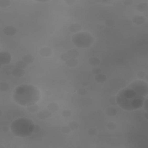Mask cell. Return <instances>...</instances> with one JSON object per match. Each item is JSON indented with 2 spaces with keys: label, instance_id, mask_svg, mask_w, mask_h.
<instances>
[{
  "label": "cell",
  "instance_id": "1",
  "mask_svg": "<svg viewBox=\"0 0 148 148\" xmlns=\"http://www.w3.org/2000/svg\"><path fill=\"white\" fill-rule=\"evenodd\" d=\"M13 97L17 104L22 106H28L36 104L40 99L41 94L38 87L24 84L16 87L13 91Z\"/></svg>",
  "mask_w": 148,
  "mask_h": 148
},
{
  "label": "cell",
  "instance_id": "2",
  "mask_svg": "<svg viewBox=\"0 0 148 148\" xmlns=\"http://www.w3.org/2000/svg\"><path fill=\"white\" fill-rule=\"evenodd\" d=\"M144 97L132 89L127 87L117 94L116 102L117 105L124 110L132 111L142 107L144 102Z\"/></svg>",
  "mask_w": 148,
  "mask_h": 148
},
{
  "label": "cell",
  "instance_id": "3",
  "mask_svg": "<svg viewBox=\"0 0 148 148\" xmlns=\"http://www.w3.org/2000/svg\"><path fill=\"white\" fill-rule=\"evenodd\" d=\"M34 125L35 124L31 120L21 117L13 122L11 125V129L15 136L27 137L33 133Z\"/></svg>",
  "mask_w": 148,
  "mask_h": 148
},
{
  "label": "cell",
  "instance_id": "4",
  "mask_svg": "<svg viewBox=\"0 0 148 148\" xmlns=\"http://www.w3.org/2000/svg\"><path fill=\"white\" fill-rule=\"evenodd\" d=\"M72 42L79 48H87L94 42V38L90 34L80 32L75 34L72 38Z\"/></svg>",
  "mask_w": 148,
  "mask_h": 148
},
{
  "label": "cell",
  "instance_id": "5",
  "mask_svg": "<svg viewBox=\"0 0 148 148\" xmlns=\"http://www.w3.org/2000/svg\"><path fill=\"white\" fill-rule=\"evenodd\" d=\"M128 87L132 89L134 91L142 96L147 95L148 93V83L141 80H135L128 85Z\"/></svg>",
  "mask_w": 148,
  "mask_h": 148
},
{
  "label": "cell",
  "instance_id": "6",
  "mask_svg": "<svg viewBox=\"0 0 148 148\" xmlns=\"http://www.w3.org/2000/svg\"><path fill=\"white\" fill-rule=\"evenodd\" d=\"M12 60L11 54L8 52L1 51L0 52V63L2 65H8Z\"/></svg>",
  "mask_w": 148,
  "mask_h": 148
},
{
  "label": "cell",
  "instance_id": "7",
  "mask_svg": "<svg viewBox=\"0 0 148 148\" xmlns=\"http://www.w3.org/2000/svg\"><path fill=\"white\" fill-rule=\"evenodd\" d=\"M52 115V112L47 109L38 112L37 114V117L41 120H45L51 117Z\"/></svg>",
  "mask_w": 148,
  "mask_h": 148
},
{
  "label": "cell",
  "instance_id": "8",
  "mask_svg": "<svg viewBox=\"0 0 148 148\" xmlns=\"http://www.w3.org/2000/svg\"><path fill=\"white\" fill-rule=\"evenodd\" d=\"M16 29L13 26H7L3 30L4 33L7 36H13L16 33Z\"/></svg>",
  "mask_w": 148,
  "mask_h": 148
},
{
  "label": "cell",
  "instance_id": "9",
  "mask_svg": "<svg viewBox=\"0 0 148 148\" xmlns=\"http://www.w3.org/2000/svg\"><path fill=\"white\" fill-rule=\"evenodd\" d=\"M132 21L134 24L137 25H141L146 21V17L141 15H137L132 18Z\"/></svg>",
  "mask_w": 148,
  "mask_h": 148
},
{
  "label": "cell",
  "instance_id": "10",
  "mask_svg": "<svg viewBox=\"0 0 148 148\" xmlns=\"http://www.w3.org/2000/svg\"><path fill=\"white\" fill-rule=\"evenodd\" d=\"M39 54L41 56L45 57H48L52 54V50L49 48H43L39 51Z\"/></svg>",
  "mask_w": 148,
  "mask_h": 148
},
{
  "label": "cell",
  "instance_id": "11",
  "mask_svg": "<svg viewBox=\"0 0 148 148\" xmlns=\"http://www.w3.org/2000/svg\"><path fill=\"white\" fill-rule=\"evenodd\" d=\"M82 29V27L78 23H72L69 26V30L73 33H78Z\"/></svg>",
  "mask_w": 148,
  "mask_h": 148
},
{
  "label": "cell",
  "instance_id": "12",
  "mask_svg": "<svg viewBox=\"0 0 148 148\" xmlns=\"http://www.w3.org/2000/svg\"><path fill=\"white\" fill-rule=\"evenodd\" d=\"M12 74L16 78H21L25 74V71L24 69H20V68H16L12 71Z\"/></svg>",
  "mask_w": 148,
  "mask_h": 148
},
{
  "label": "cell",
  "instance_id": "13",
  "mask_svg": "<svg viewBox=\"0 0 148 148\" xmlns=\"http://www.w3.org/2000/svg\"><path fill=\"white\" fill-rule=\"evenodd\" d=\"M117 110L116 108L113 106L108 107L105 110V113L108 116H114L117 114Z\"/></svg>",
  "mask_w": 148,
  "mask_h": 148
},
{
  "label": "cell",
  "instance_id": "14",
  "mask_svg": "<svg viewBox=\"0 0 148 148\" xmlns=\"http://www.w3.org/2000/svg\"><path fill=\"white\" fill-rule=\"evenodd\" d=\"M137 9L139 12H145L148 9V4L145 2H141L137 5Z\"/></svg>",
  "mask_w": 148,
  "mask_h": 148
},
{
  "label": "cell",
  "instance_id": "15",
  "mask_svg": "<svg viewBox=\"0 0 148 148\" xmlns=\"http://www.w3.org/2000/svg\"><path fill=\"white\" fill-rule=\"evenodd\" d=\"M65 64L68 67H75L77 66L79 64L78 60L76 58H69L67 61L65 62Z\"/></svg>",
  "mask_w": 148,
  "mask_h": 148
},
{
  "label": "cell",
  "instance_id": "16",
  "mask_svg": "<svg viewBox=\"0 0 148 148\" xmlns=\"http://www.w3.org/2000/svg\"><path fill=\"white\" fill-rule=\"evenodd\" d=\"M47 109H48L49 111L52 112H57L59 109V106H58V104L54 103V102H52V103L49 104L47 106Z\"/></svg>",
  "mask_w": 148,
  "mask_h": 148
},
{
  "label": "cell",
  "instance_id": "17",
  "mask_svg": "<svg viewBox=\"0 0 148 148\" xmlns=\"http://www.w3.org/2000/svg\"><path fill=\"white\" fill-rule=\"evenodd\" d=\"M22 60L23 61H24L26 64H31L34 63L35 58H34L33 56L30 55V54H26L22 57Z\"/></svg>",
  "mask_w": 148,
  "mask_h": 148
},
{
  "label": "cell",
  "instance_id": "18",
  "mask_svg": "<svg viewBox=\"0 0 148 148\" xmlns=\"http://www.w3.org/2000/svg\"><path fill=\"white\" fill-rule=\"evenodd\" d=\"M88 63L90 65H92V66H97L100 64V60L98 57H93L89 58Z\"/></svg>",
  "mask_w": 148,
  "mask_h": 148
},
{
  "label": "cell",
  "instance_id": "19",
  "mask_svg": "<svg viewBox=\"0 0 148 148\" xmlns=\"http://www.w3.org/2000/svg\"><path fill=\"white\" fill-rule=\"evenodd\" d=\"M95 80L97 83H104L106 80V76L104 74H98L95 75Z\"/></svg>",
  "mask_w": 148,
  "mask_h": 148
},
{
  "label": "cell",
  "instance_id": "20",
  "mask_svg": "<svg viewBox=\"0 0 148 148\" xmlns=\"http://www.w3.org/2000/svg\"><path fill=\"white\" fill-rule=\"evenodd\" d=\"M67 54L69 56V58H76L79 57V52L75 49H71L67 52Z\"/></svg>",
  "mask_w": 148,
  "mask_h": 148
},
{
  "label": "cell",
  "instance_id": "21",
  "mask_svg": "<svg viewBox=\"0 0 148 148\" xmlns=\"http://www.w3.org/2000/svg\"><path fill=\"white\" fill-rule=\"evenodd\" d=\"M10 89V86L7 82H3L0 83V91L1 92H5L7 91Z\"/></svg>",
  "mask_w": 148,
  "mask_h": 148
},
{
  "label": "cell",
  "instance_id": "22",
  "mask_svg": "<svg viewBox=\"0 0 148 148\" xmlns=\"http://www.w3.org/2000/svg\"><path fill=\"white\" fill-rule=\"evenodd\" d=\"M27 109L29 112H31V113H35V112H37V111H38V109H39V106H38V105H37V104H32V105L27 106Z\"/></svg>",
  "mask_w": 148,
  "mask_h": 148
},
{
  "label": "cell",
  "instance_id": "23",
  "mask_svg": "<svg viewBox=\"0 0 148 148\" xmlns=\"http://www.w3.org/2000/svg\"><path fill=\"white\" fill-rule=\"evenodd\" d=\"M27 65L28 64L23 61V60H19V61H17L16 63V68H20V69H24L27 67Z\"/></svg>",
  "mask_w": 148,
  "mask_h": 148
},
{
  "label": "cell",
  "instance_id": "24",
  "mask_svg": "<svg viewBox=\"0 0 148 148\" xmlns=\"http://www.w3.org/2000/svg\"><path fill=\"white\" fill-rule=\"evenodd\" d=\"M68 126L71 130H76L79 128V124L76 122H71L68 124Z\"/></svg>",
  "mask_w": 148,
  "mask_h": 148
},
{
  "label": "cell",
  "instance_id": "25",
  "mask_svg": "<svg viewBox=\"0 0 148 148\" xmlns=\"http://www.w3.org/2000/svg\"><path fill=\"white\" fill-rule=\"evenodd\" d=\"M106 127L108 130H111V131H113V130H115L117 127V125L116 124L113 122H109L107 123L106 124Z\"/></svg>",
  "mask_w": 148,
  "mask_h": 148
},
{
  "label": "cell",
  "instance_id": "26",
  "mask_svg": "<svg viewBox=\"0 0 148 148\" xmlns=\"http://www.w3.org/2000/svg\"><path fill=\"white\" fill-rule=\"evenodd\" d=\"M11 1L9 0H0V6L2 8H6L9 6Z\"/></svg>",
  "mask_w": 148,
  "mask_h": 148
},
{
  "label": "cell",
  "instance_id": "27",
  "mask_svg": "<svg viewBox=\"0 0 148 148\" xmlns=\"http://www.w3.org/2000/svg\"><path fill=\"white\" fill-rule=\"evenodd\" d=\"M61 115L64 117L68 118V117H71V116L72 115V112H71V111L68 110V109H65V110L63 111Z\"/></svg>",
  "mask_w": 148,
  "mask_h": 148
},
{
  "label": "cell",
  "instance_id": "28",
  "mask_svg": "<svg viewBox=\"0 0 148 148\" xmlns=\"http://www.w3.org/2000/svg\"><path fill=\"white\" fill-rule=\"evenodd\" d=\"M105 24L108 27H112L115 24V21L112 19H108L105 21Z\"/></svg>",
  "mask_w": 148,
  "mask_h": 148
},
{
  "label": "cell",
  "instance_id": "29",
  "mask_svg": "<svg viewBox=\"0 0 148 148\" xmlns=\"http://www.w3.org/2000/svg\"><path fill=\"white\" fill-rule=\"evenodd\" d=\"M78 94L80 96H84L87 94V90L85 88H80L78 90Z\"/></svg>",
  "mask_w": 148,
  "mask_h": 148
},
{
  "label": "cell",
  "instance_id": "30",
  "mask_svg": "<svg viewBox=\"0 0 148 148\" xmlns=\"http://www.w3.org/2000/svg\"><path fill=\"white\" fill-rule=\"evenodd\" d=\"M71 129L69 127V126H64L61 128V131L63 132L64 134H68L71 131Z\"/></svg>",
  "mask_w": 148,
  "mask_h": 148
},
{
  "label": "cell",
  "instance_id": "31",
  "mask_svg": "<svg viewBox=\"0 0 148 148\" xmlns=\"http://www.w3.org/2000/svg\"><path fill=\"white\" fill-rule=\"evenodd\" d=\"M69 58V56H68V54L67 53H63L60 55V59L62 60L63 61H66Z\"/></svg>",
  "mask_w": 148,
  "mask_h": 148
},
{
  "label": "cell",
  "instance_id": "32",
  "mask_svg": "<svg viewBox=\"0 0 148 148\" xmlns=\"http://www.w3.org/2000/svg\"><path fill=\"white\" fill-rule=\"evenodd\" d=\"M137 76L139 79H143L146 76V74L143 71H139L137 74Z\"/></svg>",
  "mask_w": 148,
  "mask_h": 148
},
{
  "label": "cell",
  "instance_id": "33",
  "mask_svg": "<svg viewBox=\"0 0 148 148\" xmlns=\"http://www.w3.org/2000/svg\"><path fill=\"white\" fill-rule=\"evenodd\" d=\"M109 103L112 105H117V102H116V96H112L111 97L109 100Z\"/></svg>",
  "mask_w": 148,
  "mask_h": 148
},
{
  "label": "cell",
  "instance_id": "34",
  "mask_svg": "<svg viewBox=\"0 0 148 148\" xmlns=\"http://www.w3.org/2000/svg\"><path fill=\"white\" fill-rule=\"evenodd\" d=\"M88 133L90 135H95L97 134V130L95 128H90L88 130Z\"/></svg>",
  "mask_w": 148,
  "mask_h": 148
},
{
  "label": "cell",
  "instance_id": "35",
  "mask_svg": "<svg viewBox=\"0 0 148 148\" xmlns=\"http://www.w3.org/2000/svg\"><path fill=\"white\" fill-rule=\"evenodd\" d=\"M91 72H92V73L93 74L97 75H98V74H101V72H102V71H101V69H100V68H98V67H95V68H93Z\"/></svg>",
  "mask_w": 148,
  "mask_h": 148
},
{
  "label": "cell",
  "instance_id": "36",
  "mask_svg": "<svg viewBox=\"0 0 148 148\" xmlns=\"http://www.w3.org/2000/svg\"><path fill=\"white\" fill-rule=\"evenodd\" d=\"M41 130V127L38 124H35L33 130V133H38Z\"/></svg>",
  "mask_w": 148,
  "mask_h": 148
},
{
  "label": "cell",
  "instance_id": "37",
  "mask_svg": "<svg viewBox=\"0 0 148 148\" xmlns=\"http://www.w3.org/2000/svg\"><path fill=\"white\" fill-rule=\"evenodd\" d=\"M123 3L126 6H130V5H131L133 4V1L132 0H124V1H123Z\"/></svg>",
  "mask_w": 148,
  "mask_h": 148
},
{
  "label": "cell",
  "instance_id": "38",
  "mask_svg": "<svg viewBox=\"0 0 148 148\" xmlns=\"http://www.w3.org/2000/svg\"><path fill=\"white\" fill-rule=\"evenodd\" d=\"M148 99L145 100L144 102H143V105H142V106H143V108H144L145 110L146 111H148Z\"/></svg>",
  "mask_w": 148,
  "mask_h": 148
},
{
  "label": "cell",
  "instance_id": "39",
  "mask_svg": "<svg viewBox=\"0 0 148 148\" xmlns=\"http://www.w3.org/2000/svg\"><path fill=\"white\" fill-rule=\"evenodd\" d=\"M75 2V0H67V1H65V3L69 5H72V4H74Z\"/></svg>",
  "mask_w": 148,
  "mask_h": 148
},
{
  "label": "cell",
  "instance_id": "40",
  "mask_svg": "<svg viewBox=\"0 0 148 148\" xmlns=\"http://www.w3.org/2000/svg\"><path fill=\"white\" fill-rule=\"evenodd\" d=\"M97 2H101V3H105V4H111L112 2V1H96Z\"/></svg>",
  "mask_w": 148,
  "mask_h": 148
},
{
  "label": "cell",
  "instance_id": "41",
  "mask_svg": "<svg viewBox=\"0 0 148 148\" xmlns=\"http://www.w3.org/2000/svg\"><path fill=\"white\" fill-rule=\"evenodd\" d=\"M104 27H105V26H104L103 24H101V23H100V24H98V25H97V28H98V29L102 30V29H103Z\"/></svg>",
  "mask_w": 148,
  "mask_h": 148
},
{
  "label": "cell",
  "instance_id": "42",
  "mask_svg": "<svg viewBox=\"0 0 148 148\" xmlns=\"http://www.w3.org/2000/svg\"><path fill=\"white\" fill-rule=\"evenodd\" d=\"M9 130V127L7 126H4V127H2V130H3L4 131H5V132H7Z\"/></svg>",
  "mask_w": 148,
  "mask_h": 148
},
{
  "label": "cell",
  "instance_id": "43",
  "mask_svg": "<svg viewBox=\"0 0 148 148\" xmlns=\"http://www.w3.org/2000/svg\"><path fill=\"white\" fill-rule=\"evenodd\" d=\"M143 116H144L145 118L146 119V120H148V111H146V112H145L144 113H143Z\"/></svg>",
  "mask_w": 148,
  "mask_h": 148
},
{
  "label": "cell",
  "instance_id": "44",
  "mask_svg": "<svg viewBox=\"0 0 148 148\" xmlns=\"http://www.w3.org/2000/svg\"><path fill=\"white\" fill-rule=\"evenodd\" d=\"M45 94H46V95H50L52 94V93L51 91H46V92H45Z\"/></svg>",
  "mask_w": 148,
  "mask_h": 148
},
{
  "label": "cell",
  "instance_id": "45",
  "mask_svg": "<svg viewBox=\"0 0 148 148\" xmlns=\"http://www.w3.org/2000/svg\"><path fill=\"white\" fill-rule=\"evenodd\" d=\"M82 85H83V86H87V83H86V82H83V83H82Z\"/></svg>",
  "mask_w": 148,
  "mask_h": 148
},
{
  "label": "cell",
  "instance_id": "46",
  "mask_svg": "<svg viewBox=\"0 0 148 148\" xmlns=\"http://www.w3.org/2000/svg\"><path fill=\"white\" fill-rule=\"evenodd\" d=\"M5 74H6V75H8V76H9V75H11V72H5Z\"/></svg>",
  "mask_w": 148,
  "mask_h": 148
},
{
  "label": "cell",
  "instance_id": "47",
  "mask_svg": "<svg viewBox=\"0 0 148 148\" xmlns=\"http://www.w3.org/2000/svg\"><path fill=\"white\" fill-rule=\"evenodd\" d=\"M145 16H146V17H148V11H146V12H145Z\"/></svg>",
  "mask_w": 148,
  "mask_h": 148
},
{
  "label": "cell",
  "instance_id": "48",
  "mask_svg": "<svg viewBox=\"0 0 148 148\" xmlns=\"http://www.w3.org/2000/svg\"><path fill=\"white\" fill-rule=\"evenodd\" d=\"M0 112H1V114H0V116H2V110H0Z\"/></svg>",
  "mask_w": 148,
  "mask_h": 148
},
{
  "label": "cell",
  "instance_id": "49",
  "mask_svg": "<svg viewBox=\"0 0 148 148\" xmlns=\"http://www.w3.org/2000/svg\"><path fill=\"white\" fill-rule=\"evenodd\" d=\"M0 148H4V147L1 145H0Z\"/></svg>",
  "mask_w": 148,
  "mask_h": 148
}]
</instances>
